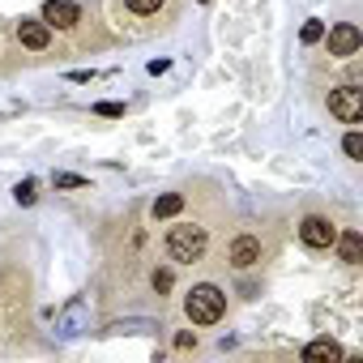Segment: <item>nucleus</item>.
<instances>
[{
	"label": "nucleus",
	"instance_id": "nucleus-1",
	"mask_svg": "<svg viewBox=\"0 0 363 363\" xmlns=\"http://www.w3.org/2000/svg\"><path fill=\"white\" fill-rule=\"evenodd\" d=\"M162 248H167V257H171L175 265H193V261L206 257L210 235H206V227H171Z\"/></svg>",
	"mask_w": 363,
	"mask_h": 363
},
{
	"label": "nucleus",
	"instance_id": "nucleus-2",
	"mask_svg": "<svg viewBox=\"0 0 363 363\" xmlns=\"http://www.w3.org/2000/svg\"><path fill=\"white\" fill-rule=\"evenodd\" d=\"M184 312H189L193 325H218L227 316V295L218 286H210V282L206 286H193L189 299H184Z\"/></svg>",
	"mask_w": 363,
	"mask_h": 363
},
{
	"label": "nucleus",
	"instance_id": "nucleus-3",
	"mask_svg": "<svg viewBox=\"0 0 363 363\" xmlns=\"http://www.w3.org/2000/svg\"><path fill=\"white\" fill-rule=\"evenodd\" d=\"M329 111H333L342 124H354V120L363 116V90H359L354 82H346V86L329 90Z\"/></svg>",
	"mask_w": 363,
	"mask_h": 363
},
{
	"label": "nucleus",
	"instance_id": "nucleus-4",
	"mask_svg": "<svg viewBox=\"0 0 363 363\" xmlns=\"http://www.w3.org/2000/svg\"><path fill=\"white\" fill-rule=\"evenodd\" d=\"M359 48H363V35H359V26H354V22H337V26L329 30V56L346 60V56H354Z\"/></svg>",
	"mask_w": 363,
	"mask_h": 363
},
{
	"label": "nucleus",
	"instance_id": "nucleus-5",
	"mask_svg": "<svg viewBox=\"0 0 363 363\" xmlns=\"http://www.w3.org/2000/svg\"><path fill=\"white\" fill-rule=\"evenodd\" d=\"M299 240H303V248H333V240H337V227L329 223V218H303L299 223Z\"/></svg>",
	"mask_w": 363,
	"mask_h": 363
},
{
	"label": "nucleus",
	"instance_id": "nucleus-6",
	"mask_svg": "<svg viewBox=\"0 0 363 363\" xmlns=\"http://www.w3.org/2000/svg\"><path fill=\"white\" fill-rule=\"evenodd\" d=\"M18 39H22V48H30V52H48L52 26H48L43 18H22V22H18Z\"/></svg>",
	"mask_w": 363,
	"mask_h": 363
},
{
	"label": "nucleus",
	"instance_id": "nucleus-7",
	"mask_svg": "<svg viewBox=\"0 0 363 363\" xmlns=\"http://www.w3.org/2000/svg\"><path fill=\"white\" fill-rule=\"evenodd\" d=\"M227 261H231L235 269H248V265H257V261H261V240H257V235H235V240H231V252H227Z\"/></svg>",
	"mask_w": 363,
	"mask_h": 363
},
{
	"label": "nucleus",
	"instance_id": "nucleus-8",
	"mask_svg": "<svg viewBox=\"0 0 363 363\" xmlns=\"http://www.w3.org/2000/svg\"><path fill=\"white\" fill-rule=\"evenodd\" d=\"M77 18H82V9L73 5V0H48V5H43V22L48 26H77Z\"/></svg>",
	"mask_w": 363,
	"mask_h": 363
},
{
	"label": "nucleus",
	"instance_id": "nucleus-9",
	"mask_svg": "<svg viewBox=\"0 0 363 363\" xmlns=\"http://www.w3.org/2000/svg\"><path fill=\"white\" fill-rule=\"evenodd\" d=\"M333 244H337V257H342L346 265H359V261H363V235H359L354 227L337 231V240H333Z\"/></svg>",
	"mask_w": 363,
	"mask_h": 363
},
{
	"label": "nucleus",
	"instance_id": "nucleus-10",
	"mask_svg": "<svg viewBox=\"0 0 363 363\" xmlns=\"http://www.w3.org/2000/svg\"><path fill=\"white\" fill-rule=\"evenodd\" d=\"M342 354H346V350H342L333 337H316V342L303 346V359H308V363H333V359H342Z\"/></svg>",
	"mask_w": 363,
	"mask_h": 363
},
{
	"label": "nucleus",
	"instance_id": "nucleus-11",
	"mask_svg": "<svg viewBox=\"0 0 363 363\" xmlns=\"http://www.w3.org/2000/svg\"><path fill=\"white\" fill-rule=\"evenodd\" d=\"M179 210H184V197H179V193H162V197L150 206V214H154V218H175Z\"/></svg>",
	"mask_w": 363,
	"mask_h": 363
},
{
	"label": "nucleus",
	"instance_id": "nucleus-12",
	"mask_svg": "<svg viewBox=\"0 0 363 363\" xmlns=\"http://www.w3.org/2000/svg\"><path fill=\"white\" fill-rule=\"evenodd\" d=\"M158 5H162V0H124V9H128V13H137V18L158 13Z\"/></svg>",
	"mask_w": 363,
	"mask_h": 363
},
{
	"label": "nucleus",
	"instance_id": "nucleus-13",
	"mask_svg": "<svg viewBox=\"0 0 363 363\" xmlns=\"http://www.w3.org/2000/svg\"><path fill=\"white\" fill-rule=\"evenodd\" d=\"M299 39H303V43H320V39H325V22H303Z\"/></svg>",
	"mask_w": 363,
	"mask_h": 363
},
{
	"label": "nucleus",
	"instance_id": "nucleus-14",
	"mask_svg": "<svg viewBox=\"0 0 363 363\" xmlns=\"http://www.w3.org/2000/svg\"><path fill=\"white\" fill-rule=\"evenodd\" d=\"M342 150H346V158H363V137L359 133H346L342 137Z\"/></svg>",
	"mask_w": 363,
	"mask_h": 363
},
{
	"label": "nucleus",
	"instance_id": "nucleus-15",
	"mask_svg": "<svg viewBox=\"0 0 363 363\" xmlns=\"http://www.w3.org/2000/svg\"><path fill=\"white\" fill-rule=\"evenodd\" d=\"M35 197H39L35 193V179H22V184H18V201L22 206H35Z\"/></svg>",
	"mask_w": 363,
	"mask_h": 363
},
{
	"label": "nucleus",
	"instance_id": "nucleus-16",
	"mask_svg": "<svg viewBox=\"0 0 363 363\" xmlns=\"http://www.w3.org/2000/svg\"><path fill=\"white\" fill-rule=\"evenodd\" d=\"M56 189H86V179H82V175H69V171H60V175H56Z\"/></svg>",
	"mask_w": 363,
	"mask_h": 363
},
{
	"label": "nucleus",
	"instance_id": "nucleus-17",
	"mask_svg": "<svg viewBox=\"0 0 363 363\" xmlns=\"http://www.w3.org/2000/svg\"><path fill=\"white\" fill-rule=\"evenodd\" d=\"M94 111H99V116H107V120H116V116H124V103H99Z\"/></svg>",
	"mask_w": 363,
	"mask_h": 363
},
{
	"label": "nucleus",
	"instance_id": "nucleus-18",
	"mask_svg": "<svg viewBox=\"0 0 363 363\" xmlns=\"http://www.w3.org/2000/svg\"><path fill=\"white\" fill-rule=\"evenodd\" d=\"M154 291H171V269H158L154 274Z\"/></svg>",
	"mask_w": 363,
	"mask_h": 363
},
{
	"label": "nucleus",
	"instance_id": "nucleus-19",
	"mask_svg": "<svg viewBox=\"0 0 363 363\" xmlns=\"http://www.w3.org/2000/svg\"><path fill=\"white\" fill-rule=\"evenodd\" d=\"M193 342H197V337H193V333H175V346H179V350H189V346H193Z\"/></svg>",
	"mask_w": 363,
	"mask_h": 363
}]
</instances>
